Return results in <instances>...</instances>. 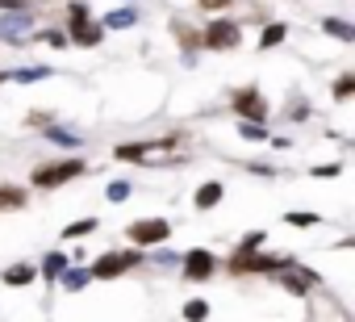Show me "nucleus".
Listing matches in <instances>:
<instances>
[{
  "label": "nucleus",
  "mask_w": 355,
  "mask_h": 322,
  "mask_svg": "<svg viewBox=\"0 0 355 322\" xmlns=\"http://www.w3.org/2000/svg\"><path fill=\"white\" fill-rule=\"evenodd\" d=\"M175 146H180V134H167V138H155V142H130V146H117L113 155L121 164H142V159H171Z\"/></svg>",
  "instance_id": "1"
},
{
  "label": "nucleus",
  "mask_w": 355,
  "mask_h": 322,
  "mask_svg": "<svg viewBox=\"0 0 355 322\" xmlns=\"http://www.w3.org/2000/svg\"><path fill=\"white\" fill-rule=\"evenodd\" d=\"M88 164H80V159H59V164H42L34 168V189H59V185H71L76 176H84Z\"/></svg>",
  "instance_id": "2"
},
{
  "label": "nucleus",
  "mask_w": 355,
  "mask_h": 322,
  "mask_svg": "<svg viewBox=\"0 0 355 322\" xmlns=\"http://www.w3.org/2000/svg\"><path fill=\"white\" fill-rule=\"evenodd\" d=\"M239 42H243V30L234 22H209L201 30V46H209V51H234Z\"/></svg>",
  "instance_id": "3"
},
{
  "label": "nucleus",
  "mask_w": 355,
  "mask_h": 322,
  "mask_svg": "<svg viewBox=\"0 0 355 322\" xmlns=\"http://www.w3.org/2000/svg\"><path fill=\"white\" fill-rule=\"evenodd\" d=\"M167 235H171V226H167V218H138L130 230H125V239L134 243V247H150V243H167Z\"/></svg>",
  "instance_id": "4"
},
{
  "label": "nucleus",
  "mask_w": 355,
  "mask_h": 322,
  "mask_svg": "<svg viewBox=\"0 0 355 322\" xmlns=\"http://www.w3.org/2000/svg\"><path fill=\"white\" fill-rule=\"evenodd\" d=\"M134 264H138V251H105V255L88 268V276H96V280H113V276L130 272Z\"/></svg>",
  "instance_id": "5"
},
{
  "label": "nucleus",
  "mask_w": 355,
  "mask_h": 322,
  "mask_svg": "<svg viewBox=\"0 0 355 322\" xmlns=\"http://www.w3.org/2000/svg\"><path fill=\"white\" fill-rule=\"evenodd\" d=\"M284 264H293V260H280V255H259V247L255 251H234V260H230V272H280Z\"/></svg>",
  "instance_id": "6"
},
{
  "label": "nucleus",
  "mask_w": 355,
  "mask_h": 322,
  "mask_svg": "<svg viewBox=\"0 0 355 322\" xmlns=\"http://www.w3.org/2000/svg\"><path fill=\"white\" fill-rule=\"evenodd\" d=\"M67 38L80 42V46H96V42L105 38V26L88 22V9H84V5H71V34H67Z\"/></svg>",
  "instance_id": "7"
},
{
  "label": "nucleus",
  "mask_w": 355,
  "mask_h": 322,
  "mask_svg": "<svg viewBox=\"0 0 355 322\" xmlns=\"http://www.w3.org/2000/svg\"><path fill=\"white\" fill-rule=\"evenodd\" d=\"M234 113H239L243 121H251V126H263V117H268V101H263V92H259V88H243V92H234Z\"/></svg>",
  "instance_id": "8"
},
{
  "label": "nucleus",
  "mask_w": 355,
  "mask_h": 322,
  "mask_svg": "<svg viewBox=\"0 0 355 322\" xmlns=\"http://www.w3.org/2000/svg\"><path fill=\"white\" fill-rule=\"evenodd\" d=\"M214 268H218V260H214L205 247H193V251L184 255V276H189V280H209Z\"/></svg>",
  "instance_id": "9"
},
{
  "label": "nucleus",
  "mask_w": 355,
  "mask_h": 322,
  "mask_svg": "<svg viewBox=\"0 0 355 322\" xmlns=\"http://www.w3.org/2000/svg\"><path fill=\"white\" fill-rule=\"evenodd\" d=\"M276 276H280V285H284L288 293H305L309 285H318V276H313V272H305V268H297V260H293V264H284Z\"/></svg>",
  "instance_id": "10"
},
{
  "label": "nucleus",
  "mask_w": 355,
  "mask_h": 322,
  "mask_svg": "<svg viewBox=\"0 0 355 322\" xmlns=\"http://www.w3.org/2000/svg\"><path fill=\"white\" fill-rule=\"evenodd\" d=\"M222 197H226V189H222L218 180H209V185H201V189H197V210H214Z\"/></svg>",
  "instance_id": "11"
},
{
  "label": "nucleus",
  "mask_w": 355,
  "mask_h": 322,
  "mask_svg": "<svg viewBox=\"0 0 355 322\" xmlns=\"http://www.w3.org/2000/svg\"><path fill=\"white\" fill-rule=\"evenodd\" d=\"M0 210H26V189L0 185Z\"/></svg>",
  "instance_id": "12"
},
{
  "label": "nucleus",
  "mask_w": 355,
  "mask_h": 322,
  "mask_svg": "<svg viewBox=\"0 0 355 322\" xmlns=\"http://www.w3.org/2000/svg\"><path fill=\"white\" fill-rule=\"evenodd\" d=\"M322 30H326L330 38H338V42H355V30H351L347 22H338V17H326V22H322Z\"/></svg>",
  "instance_id": "13"
},
{
  "label": "nucleus",
  "mask_w": 355,
  "mask_h": 322,
  "mask_svg": "<svg viewBox=\"0 0 355 322\" xmlns=\"http://www.w3.org/2000/svg\"><path fill=\"white\" fill-rule=\"evenodd\" d=\"M63 272H67V255L51 251V255L42 260V276H46V280H55V276H63Z\"/></svg>",
  "instance_id": "14"
},
{
  "label": "nucleus",
  "mask_w": 355,
  "mask_h": 322,
  "mask_svg": "<svg viewBox=\"0 0 355 322\" xmlns=\"http://www.w3.org/2000/svg\"><path fill=\"white\" fill-rule=\"evenodd\" d=\"M171 30H175V38H180V42H184L189 51H193V46L201 42V34H193V26H189L184 17H175V22H171Z\"/></svg>",
  "instance_id": "15"
},
{
  "label": "nucleus",
  "mask_w": 355,
  "mask_h": 322,
  "mask_svg": "<svg viewBox=\"0 0 355 322\" xmlns=\"http://www.w3.org/2000/svg\"><path fill=\"white\" fill-rule=\"evenodd\" d=\"M34 276H38V272H34L30 264H21V268H9V272H5V285H30Z\"/></svg>",
  "instance_id": "16"
},
{
  "label": "nucleus",
  "mask_w": 355,
  "mask_h": 322,
  "mask_svg": "<svg viewBox=\"0 0 355 322\" xmlns=\"http://www.w3.org/2000/svg\"><path fill=\"white\" fill-rule=\"evenodd\" d=\"M284 34H288L284 26H268V30H263V38H259V46H263V51H272V46H280V42H284Z\"/></svg>",
  "instance_id": "17"
},
{
  "label": "nucleus",
  "mask_w": 355,
  "mask_h": 322,
  "mask_svg": "<svg viewBox=\"0 0 355 322\" xmlns=\"http://www.w3.org/2000/svg\"><path fill=\"white\" fill-rule=\"evenodd\" d=\"M92 230H96V218H88V222H71L63 235H67V239H84V235H92Z\"/></svg>",
  "instance_id": "18"
},
{
  "label": "nucleus",
  "mask_w": 355,
  "mask_h": 322,
  "mask_svg": "<svg viewBox=\"0 0 355 322\" xmlns=\"http://www.w3.org/2000/svg\"><path fill=\"white\" fill-rule=\"evenodd\" d=\"M205 314H209L205 301H189V305H184V318H189V322H205Z\"/></svg>",
  "instance_id": "19"
},
{
  "label": "nucleus",
  "mask_w": 355,
  "mask_h": 322,
  "mask_svg": "<svg viewBox=\"0 0 355 322\" xmlns=\"http://www.w3.org/2000/svg\"><path fill=\"white\" fill-rule=\"evenodd\" d=\"M351 92H355V76H343V80L334 84V101H347Z\"/></svg>",
  "instance_id": "20"
},
{
  "label": "nucleus",
  "mask_w": 355,
  "mask_h": 322,
  "mask_svg": "<svg viewBox=\"0 0 355 322\" xmlns=\"http://www.w3.org/2000/svg\"><path fill=\"white\" fill-rule=\"evenodd\" d=\"M284 222H288V226H318L322 218H318V214H288Z\"/></svg>",
  "instance_id": "21"
},
{
  "label": "nucleus",
  "mask_w": 355,
  "mask_h": 322,
  "mask_svg": "<svg viewBox=\"0 0 355 322\" xmlns=\"http://www.w3.org/2000/svg\"><path fill=\"white\" fill-rule=\"evenodd\" d=\"M105 26H109V30H121V26H134V13H130V9H125V13H113V17H109Z\"/></svg>",
  "instance_id": "22"
},
{
  "label": "nucleus",
  "mask_w": 355,
  "mask_h": 322,
  "mask_svg": "<svg viewBox=\"0 0 355 322\" xmlns=\"http://www.w3.org/2000/svg\"><path fill=\"white\" fill-rule=\"evenodd\" d=\"M125 197H130V185H125V180L109 185V201H125Z\"/></svg>",
  "instance_id": "23"
},
{
  "label": "nucleus",
  "mask_w": 355,
  "mask_h": 322,
  "mask_svg": "<svg viewBox=\"0 0 355 322\" xmlns=\"http://www.w3.org/2000/svg\"><path fill=\"white\" fill-rule=\"evenodd\" d=\"M0 9H5V13H21V9H30V0H0Z\"/></svg>",
  "instance_id": "24"
},
{
  "label": "nucleus",
  "mask_w": 355,
  "mask_h": 322,
  "mask_svg": "<svg viewBox=\"0 0 355 322\" xmlns=\"http://www.w3.org/2000/svg\"><path fill=\"white\" fill-rule=\"evenodd\" d=\"M201 9H209V13H222V9H230V0H197Z\"/></svg>",
  "instance_id": "25"
},
{
  "label": "nucleus",
  "mask_w": 355,
  "mask_h": 322,
  "mask_svg": "<svg viewBox=\"0 0 355 322\" xmlns=\"http://www.w3.org/2000/svg\"><path fill=\"white\" fill-rule=\"evenodd\" d=\"M88 280H92L88 272H71V276H67V289H80V285H88Z\"/></svg>",
  "instance_id": "26"
},
{
  "label": "nucleus",
  "mask_w": 355,
  "mask_h": 322,
  "mask_svg": "<svg viewBox=\"0 0 355 322\" xmlns=\"http://www.w3.org/2000/svg\"><path fill=\"white\" fill-rule=\"evenodd\" d=\"M243 138H263V130H259V126H251V121H243Z\"/></svg>",
  "instance_id": "27"
}]
</instances>
